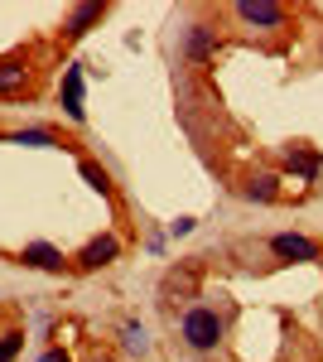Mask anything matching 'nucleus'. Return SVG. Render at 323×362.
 <instances>
[{"mask_svg":"<svg viewBox=\"0 0 323 362\" xmlns=\"http://www.w3.org/2000/svg\"><path fill=\"white\" fill-rule=\"evenodd\" d=\"M102 15H107V5H102V0H87V5H78V10L63 20V34H68V39H82V34L97 25Z\"/></svg>","mask_w":323,"mask_h":362,"instance_id":"10","label":"nucleus"},{"mask_svg":"<svg viewBox=\"0 0 323 362\" xmlns=\"http://www.w3.org/2000/svg\"><path fill=\"white\" fill-rule=\"evenodd\" d=\"M82 78H87V63H68L63 68V83H58V102H63V112L68 121H87V107H82Z\"/></svg>","mask_w":323,"mask_h":362,"instance_id":"4","label":"nucleus"},{"mask_svg":"<svg viewBox=\"0 0 323 362\" xmlns=\"http://www.w3.org/2000/svg\"><path fill=\"white\" fill-rule=\"evenodd\" d=\"M198 261H184V266H174V271H164V280H160V295L164 300H193L198 295Z\"/></svg>","mask_w":323,"mask_h":362,"instance_id":"6","label":"nucleus"},{"mask_svg":"<svg viewBox=\"0 0 323 362\" xmlns=\"http://www.w3.org/2000/svg\"><path fill=\"white\" fill-rule=\"evenodd\" d=\"M217 44H222V39H217V29L203 25V20H193V25L184 29V58H189L193 68H208V63L217 58Z\"/></svg>","mask_w":323,"mask_h":362,"instance_id":"3","label":"nucleus"},{"mask_svg":"<svg viewBox=\"0 0 323 362\" xmlns=\"http://www.w3.org/2000/svg\"><path fill=\"white\" fill-rule=\"evenodd\" d=\"M242 198H251V203H275L280 198V179L275 174H251L242 184Z\"/></svg>","mask_w":323,"mask_h":362,"instance_id":"11","label":"nucleus"},{"mask_svg":"<svg viewBox=\"0 0 323 362\" xmlns=\"http://www.w3.org/2000/svg\"><path fill=\"white\" fill-rule=\"evenodd\" d=\"M193 227H198V218H174V223H169V237H189Z\"/></svg>","mask_w":323,"mask_h":362,"instance_id":"17","label":"nucleus"},{"mask_svg":"<svg viewBox=\"0 0 323 362\" xmlns=\"http://www.w3.org/2000/svg\"><path fill=\"white\" fill-rule=\"evenodd\" d=\"M121 348H126L131 358H145V353H150V334H145L140 324H126V329H121Z\"/></svg>","mask_w":323,"mask_h":362,"instance_id":"14","label":"nucleus"},{"mask_svg":"<svg viewBox=\"0 0 323 362\" xmlns=\"http://www.w3.org/2000/svg\"><path fill=\"white\" fill-rule=\"evenodd\" d=\"M280 261H323V251H319V242L314 237H304V232H275L266 242Z\"/></svg>","mask_w":323,"mask_h":362,"instance_id":"5","label":"nucleus"},{"mask_svg":"<svg viewBox=\"0 0 323 362\" xmlns=\"http://www.w3.org/2000/svg\"><path fill=\"white\" fill-rule=\"evenodd\" d=\"M78 169H82V179H87V184H92V189H97L102 198H116V184H111V174L97 165V160H82Z\"/></svg>","mask_w":323,"mask_h":362,"instance_id":"13","label":"nucleus"},{"mask_svg":"<svg viewBox=\"0 0 323 362\" xmlns=\"http://www.w3.org/2000/svg\"><path fill=\"white\" fill-rule=\"evenodd\" d=\"M116 256H121V237L102 232V237H92V242L78 251V266H82V271H102V266L116 261Z\"/></svg>","mask_w":323,"mask_h":362,"instance_id":"8","label":"nucleus"},{"mask_svg":"<svg viewBox=\"0 0 323 362\" xmlns=\"http://www.w3.org/2000/svg\"><path fill=\"white\" fill-rule=\"evenodd\" d=\"M39 362H73V358H68L63 348H44V353H39Z\"/></svg>","mask_w":323,"mask_h":362,"instance_id":"18","label":"nucleus"},{"mask_svg":"<svg viewBox=\"0 0 323 362\" xmlns=\"http://www.w3.org/2000/svg\"><path fill=\"white\" fill-rule=\"evenodd\" d=\"M10 140H15V145H39V150H44V145H58V136L49 126H25V131H15Z\"/></svg>","mask_w":323,"mask_h":362,"instance_id":"15","label":"nucleus"},{"mask_svg":"<svg viewBox=\"0 0 323 362\" xmlns=\"http://www.w3.org/2000/svg\"><path fill=\"white\" fill-rule=\"evenodd\" d=\"M319 266H323V261H319Z\"/></svg>","mask_w":323,"mask_h":362,"instance_id":"20","label":"nucleus"},{"mask_svg":"<svg viewBox=\"0 0 323 362\" xmlns=\"http://www.w3.org/2000/svg\"><path fill=\"white\" fill-rule=\"evenodd\" d=\"M29 83H34V68H29L25 54L0 58V97H25Z\"/></svg>","mask_w":323,"mask_h":362,"instance_id":"7","label":"nucleus"},{"mask_svg":"<svg viewBox=\"0 0 323 362\" xmlns=\"http://www.w3.org/2000/svg\"><path fill=\"white\" fill-rule=\"evenodd\" d=\"M20 261L34 266V271H49V276H63V266H68V261H63V251H58L54 242H29V247L20 251Z\"/></svg>","mask_w":323,"mask_h":362,"instance_id":"9","label":"nucleus"},{"mask_svg":"<svg viewBox=\"0 0 323 362\" xmlns=\"http://www.w3.org/2000/svg\"><path fill=\"white\" fill-rule=\"evenodd\" d=\"M179 334H184V343H189L193 353H213L217 343L227 338V324H222L217 309L193 305V309H184V319H179Z\"/></svg>","mask_w":323,"mask_h":362,"instance_id":"1","label":"nucleus"},{"mask_svg":"<svg viewBox=\"0 0 323 362\" xmlns=\"http://www.w3.org/2000/svg\"><path fill=\"white\" fill-rule=\"evenodd\" d=\"M92 362H111V358H102V353H97V358H92Z\"/></svg>","mask_w":323,"mask_h":362,"instance_id":"19","label":"nucleus"},{"mask_svg":"<svg viewBox=\"0 0 323 362\" xmlns=\"http://www.w3.org/2000/svg\"><path fill=\"white\" fill-rule=\"evenodd\" d=\"M20 348H25V334H20V329H5V334H0V362H15Z\"/></svg>","mask_w":323,"mask_h":362,"instance_id":"16","label":"nucleus"},{"mask_svg":"<svg viewBox=\"0 0 323 362\" xmlns=\"http://www.w3.org/2000/svg\"><path fill=\"white\" fill-rule=\"evenodd\" d=\"M285 169H290V174H299V179H314V174L323 169V160L314 155V150L295 145V150H285Z\"/></svg>","mask_w":323,"mask_h":362,"instance_id":"12","label":"nucleus"},{"mask_svg":"<svg viewBox=\"0 0 323 362\" xmlns=\"http://www.w3.org/2000/svg\"><path fill=\"white\" fill-rule=\"evenodd\" d=\"M237 10V20L251 29H285L290 25V10L285 5H275V0H242V5H232Z\"/></svg>","mask_w":323,"mask_h":362,"instance_id":"2","label":"nucleus"}]
</instances>
